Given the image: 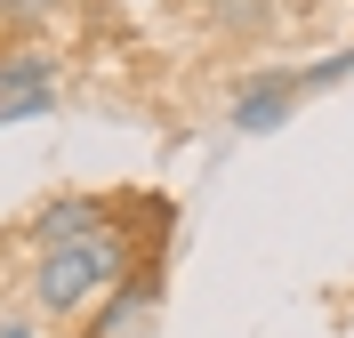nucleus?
Returning <instances> with one entry per match:
<instances>
[{
	"label": "nucleus",
	"instance_id": "1",
	"mask_svg": "<svg viewBox=\"0 0 354 338\" xmlns=\"http://www.w3.org/2000/svg\"><path fill=\"white\" fill-rule=\"evenodd\" d=\"M290 113H298V65H258L234 89L225 121H234V137H274V129H290Z\"/></svg>",
	"mask_w": 354,
	"mask_h": 338
},
{
	"label": "nucleus",
	"instance_id": "2",
	"mask_svg": "<svg viewBox=\"0 0 354 338\" xmlns=\"http://www.w3.org/2000/svg\"><path fill=\"white\" fill-rule=\"evenodd\" d=\"M113 209H121V202H105V194H48V202H32V218H24V242H32V250L81 242V234H97Z\"/></svg>",
	"mask_w": 354,
	"mask_h": 338
},
{
	"label": "nucleus",
	"instance_id": "3",
	"mask_svg": "<svg viewBox=\"0 0 354 338\" xmlns=\"http://www.w3.org/2000/svg\"><path fill=\"white\" fill-rule=\"evenodd\" d=\"M153 306H161V258H145L137 274H121V282L105 290V314L88 322L81 338H121V330H137V322L153 314Z\"/></svg>",
	"mask_w": 354,
	"mask_h": 338
},
{
	"label": "nucleus",
	"instance_id": "4",
	"mask_svg": "<svg viewBox=\"0 0 354 338\" xmlns=\"http://www.w3.org/2000/svg\"><path fill=\"white\" fill-rule=\"evenodd\" d=\"M32 89H57V48L41 41L0 48V97H32Z\"/></svg>",
	"mask_w": 354,
	"mask_h": 338
},
{
	"label": "nucleus",
	"instance_id": "5",
	"mask_svg": "<svg viewBox=\"0 0 354 338\" xmlns=\"http://www.w3.org/2000/svg\"><path fill=\"white\" fill-rule=\"evenodd\" d=\"M209 24H218L225 41H258L266 24H274V0H209Z\"/></svg>",
	"mask_w": 354,
	"mask_h": 338
},
{
	"label": "nucleus",
	"instance_id": "6",
	"mask_svg": "<svg viewBox=\"0 0 354 338\" xmlns=\"http://www.w3.org/2000/svg\"><path fill=\"white\" fill-rule=\"evenodd\" d=\"M338 81H354V48H338V57H314V65H298V97H322V89H338Z\"/></svg>",
	"mask_w": 354,
	"mask_h": 338
},
{
	"label": "nucleus",
	"instance_id": "7",
	"mask_svg": "<svg viewBox=\"0 0 354 338\" xmlns=\"http://www.w3.org/2000/svg\"><path fill=\"white\" fill-rule=\"evenodd\" d=\"M65 17V0H0V32H41Z\"/></svg>",
	"mask_w": 354,
	"mask_h": 338
},
{
	"label": "nucleus",
	"instance_id": "8",
	"mask_svg": "<svg viewBox=\"0 0 354 338\" xmlns=\"http://www.w3.org/2000/svg\"><path fill=\"white\" fill-rule=\"evenodd\" d=\"M57 113V89H32V97H0V129H17V121H48Z\"/></svg>",
	"mask_w": 354,
	"mask_h": 338
},
{
	"label": "nucleus",
	"instance_id": "9",
	"mask_svg": "<svg viewBox=\"0 0 354 338\" xmlns=\"http://www.w3.org/2000/svg\"><path fill=\"white\" fill-rule=\"evenodd\" d=\"M0 338H32V322H0Z\"/></svg>",
	"mask_w": 354,
	"mask_h": 338
},
{
	"label": "nucleus",
	"instance_id": "10",
	"mask_svg": "<svg viewBox=\"0 0 354 338\" xmlns=\"http://www.w3.org/2000/svg\"><path fill=\"white\" fill-rule=\"evenodd\" d=\"M0 41H8V32H0Z\"/></svg>",
	"mask_w": 354,
	"mask_h": 338
}]
</instances>
